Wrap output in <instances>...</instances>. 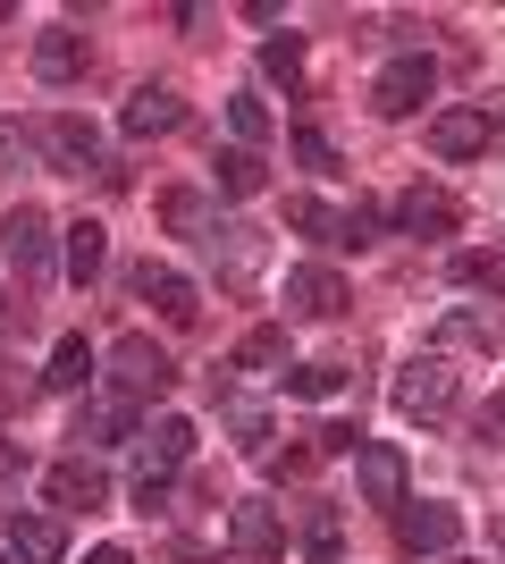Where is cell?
<instances>
[{"label": "cell", "mask_w": 505, "mask_h": 564, "mask_svg": "<svg viewBox=\"0 0 505 564\" xmlns=\"http://www.w3.org/2000/svg\"><path fill=\"white\" fill-rule=\"evenodd\" d=\"M455 362H447V354H413L405 371H396V413H405V422H447V413H455Z\"/></svg>", "instance_id": "6da1fadb"}, {"label": "cell", "mask_w": 505, "mask_h": 564, "mask_svg": "<svg viewBox=\"0 0 505 564\" xmlns=\"http://www.w3.org/2000/svg\"><path fill=\"white\" fill-rule=\"evenodd\" d=\"M438 94V68H430V51H405V59H387L380 76H371V110L380 118H413L421 101Z\"/></svg>", "instance_id": "7a4b0ae2"}, {"label": "cell", "mask_w": 505, "mask_h": 564, "mask_svg": "<svg viewBox=\"0 0 505 564\" xmlns=\"http://www.w3.org/2000/svg\"><path fill=\"white\" fill-rule=\"evenodd\" d=\"M110 379H119V397H168V388H177V362H168L161 346H152V337H135L127 329L119 346H110Z\"/></svg>", "instance_id": "3957f363"}, {"label": "cell", "mask_w": 505, "mask_h": 564, "mask_svg": "<svg viewBox=\"0 0 505 564\" xmlns=\"http://www.w3.org/2000/svg\"><path fill=\"white\" fill-rule=\"evenodd\" d=\"M34 152L51 161V177H94L101 169V135L85 127V118H68V110L34 127Z\"/></svg>", "instance_id": "277c9868"}, {"label": "cell", "mask_w": 505, "mask_h": 564, "mask_svg": "<svg viewBox=\"0 0 505 564\" xmlns=\"http://www.w3.org/2000/svg\"><path fill=\"white\" fill-rule=\"evenodd\" d=\"M0 253H9L18 286H43L51 279V219L34 212V203H18V212L0 219Z\"/></svg>", "instance_id": "5b68a950"}, {"label": "cell", "mask_w": 505, "mask_h": 564, "mask_svg": "<svg viewBox=\"0 0 505 564\" xmlns=\"http://www.w3.org/2000/svg\"><path fill=\"white\" fill-rule=\"evenodd\" d=\"M455 540H463V514L455 506H430V497H421V506H396V547H405V556H455Z\"/></svg>", "instance_id": "8992f818"}, {"label": "cell", "mask_w": 505, "mask_h": 564, "mask_svg": "<svg viewBox=\"0 0 505 564\" xmlns=\"http://www.w3.org/2000/svg\"><path fill=\"white\" fill-rule=\"evenodd\" d=\"M228 547L253 556V564H278V556H287V522H278V506H262V497L228 506Z\"/></svg>", "instance_id": "52a82bcc"}, {"label": "cell", "mask_w": 505, "mask_h": 564, "mask_svg": "<svg viewBox=\"0 0 505 564\" xmlns=\"http://www.w3.org/2000/svg\"><path fill=\"white\" fill-rule=\"evenodd\" d=\"M488 143H497V118L488 110H472V101H463V110H430V152L438 161H481Z\"/></svg>", "instance_id": "ba28073f"}, {"label": "cell", "mask_w": 505, "mask_h": 564, "mask_svg": "<svg viewBox=\"0 0 505 564\" xmlns=\"http://www.w3.org/2000/svg\"><path fill=\"white\" fill-rule=\"evenodd\" d=\"M127 286H135V295H144V304L161 312L168 329H186L194 312H202V295H194V279H186V270H168V261H135V279H127Z\"/></svg>", "instance_id": "9c48e42d"}, {"label": "cell", "mask_w": 505, "mask_h": 564, "mask_svg": "<svg viewBox=\"0 0 505 564\" xmlns=\"http://www.w3.org/2000/svg\"><path fill=\"white\" fill-rule=\"evenodd\" d=\"M68 438H76V455L85 447H119V438H144V430H135V397H85Z\"/></svg>", "instance_id": "30bf717a"}, {"label": "cell", "mask_w": 505, "mask_h": 564, "mask_svg": "<svg viewBox=\"0 0 505 564\" xmlns=\"http://www.w3.org/2000/svg\"><path fill=\"white\" fill-rule=\"evenodd\" d=\"M43 489H51V506H68V514H94L101 497H110V471H101L94 455H59V464L43 471Z\"/></svg>", "instance_id": "8fae6325"}, {"label": "cell", "mask_w": 505, "mask_h": 564, "mask_svg": "<svg viewBox=\"0 0 505 564\" xmlns=\"http://www.w3.org/2000/svg\"><path fill=\"white\" fill-rule=\"evenodd\" d=\"M202 253L219 261V279H228V286H253V279H262V261H270V245H262V228H244V219H219V236L202 245Z\"/></svg>", "instance_id": "7c38bea8"}, {"label": "cell", "mask_w": 505, "mask_h": 564, "mask_svg": "<svg viewBox=\"0 0 505 564\" xmlns=\"http://www.w3.org/2000/svg\"><path fill=\"white\" fill-rule=\"evenodd\" d=\"M287 312H295V321H337V312H345V279H337L329 261L287 270Z\"/></svg>", "instance_id": "4fadbf2b"}, {"label": "cell", "mask_w": 505, "mask_h": 564, "mask_svg": "<svg viewBox=\"0 0 505 564\" xmlns=\"http://www.w3.org/2000/svg\"><path fill=\"white\" fill-rule=\"evenodd\" d=\"M387 219H396L405 236H455V228H463L455 194H438V186H405L396 203H387Z\"/></svg>", "instance_id": "5bb4252c"}, {"label": "cell", "mask_w": 505, "mask_h": 564, "mask_svg": "<svg viewBox=\"0 0 505 564\" xmlns=\"http://www.w3.org/2000/svg\"><path fill=\"white\" fill-rule=\"evenodd\" d=\"M354 489H362V506H405V455L396 447H380V438H362V455H354Z\"/></svg>", "instance_id": "9a60e30c"}, {"label": "cell", "mask_w": 505, "mask_h": 564, "mask_svg": "<svg viewBox=\"0 0 505 564\" xmlns=\"http://www.w3.org/2000/svg\"><path fill=\"white\" fill-rule=\"evenodd\" d=\"M0 547L18 564H59L68 556V531H59V514H9L0 522Z\"/></svg>", "instance_id": "2e32d148"}, {"label": "cell", "mask_w": 505, "mask_h": 564, "mask_svg": "<svg viewBox=\"0 0 505 564\" xmlns=\"http://www.w3.org/2000/svg\"><path fill=\"white\" fill-rule=\"evenodd\" d=\"M438 354H505V321H497V312L455 304L447 321H438Z\"/></svg>", "instance_id": "e0dca14e"}, {"label": "cell", "mask_w": 505, "mask_h": 564, "mask_svg": "<svg viewBox=\"0 0 505 564\" xmlns=\"http://www.w3.org/2000/svg\"><path fill=\"white\" fill-rule=\"evenodd\" d=\"M295 547L312 564H337L345 547V514H337V497H304V514H295Z\"/></svg>", "instance_id": "ac0fdd59"}, {"label": "cell", "mask_w": 505, "mask_h": 564, "mask_svg": "<svg viewBox=\"0 0 505 564\" xmlns=\"http://www.w3.org/2000/svg\"><path fill=\"white\" fill-rule=\"evenodd\" d=\"M34 76H43V85H76V76H85V34H76V25L34 34Z\"/></svg>", "instance_id": "d6986e66"}, {"label": "cell", "mask_w": 505, "mask_h": 564, "mask_svg": "<svg viewBox=\"0 0 505 564\" xmlns=\"http://www.w3.org/2000/svg\"><path fill=\"white\" fill-rule=\"evenodd\" d=\"M177 118H186V101L168 94V85H135V94H127V135H177Z\"/></svg>", "instance_id": "ffe728a7"}, {"label": "cell", "mask_w": 505, "mask_h": 564, "mask_svg": "<svg viewBox=\"0 0 505 564\" xmlns=\"http://www.w3.org/2000/svg\"><path fill=\"white\" fill-rule=\"evenodd\" d=\"M186 464H194V422L186 413L144 422V471H186Z\"/></svg>", "instance_id": "44dd1931"}, {"label": "cell", "mask_w": 505, "mask_h": 564, "mask_svg": "<svg viewBox=\"0 0 505 564\" xmlns=\"http://www.w3.org/2000/svg\"><path fill=\"white\" fill-rule=\"evenodd\" d=\"M228 371H244V379H287V371H295V362H287V329H253V337H237Z\"/></svg>", "instance_id": "7402d4cb"}, {"label": "cell", "mask_w": 505, "mask_h": 564, "mask_svg": "<svg viewBox=\"0 0 505 564\" xmlns=\"http://www.w3.org/2000/svg\"><path fill=\"white\" fill-rule=\"evenodd\" d=\"M43 388H59V397H85V388H94V346H85V337H59V346H51V362H43Z\"/></svg>", "instance_id": "603a6c76"}, {"label": "cell", "mask_w": 505, "mask_h": 564, "mask_svg": "<svg viewBox=\"0 0 505 564\" xmlns=\"http://www.w3.org/2000/svg\"><path fill=\"white\" fill-rule=\"evenodd\" d=\"M161 228H177V236H202V245H211V236H219L211 194H194V186H168V194H161Z\"/></svg>", "instance_id": "cb8c5ba5"}, {"label": "cell", "mask_w": 505, "mask_h": 564, "mask_svg": "<svg viewBox=\"0 0 505 564\" xmlns=\"http://www.w3.org/2000/svg\"><path fill=\"white\" fill-rule=\"evenodd\" d=\"M287 228H304L312 245H329V253H345V212H329L320 194H295L287 203Z\"/></svg>", "instance_id": "d4e9b609"}, {"label": "cell", "mask_w": 505, "mask_h": 564, "mask_svg": "<svg viewBox=\"0 0 505 564\" xmlns=\"http://www.w3.org/2000/svg\"><path fill=\"white\" fill-rule=\"evenodd\" d=\"M59 261H68V279H76V286H94V279H101V261H110V245H101V228H94V219H76V228H68Z\"/></svg>", "instance_id": "484cf974"}, {"label": "cell", "mask_w": 505, "mask_h": 564, "mask_svg": "<svg viewBox=\"0 0 505 564\" xmlns=\"http://www.w3.org/2000/svg\"><path fill=\"white\" fill-rule=\"evenodd\" d=\"M211 169H219V194H262L270 186V161H262V152H244V143H228Z\"/></svg>", "instance_id": "4316f807"}, {"label": "cell", "mask_w": 505, "mask_h": 564, "mask_svg": "<svg viewBox=\"0 0 505 564\" xmlns=\"http://www.w3.org/2000/svg\"><path fill=\"white\" fill-rule=\"evenodd\" d=\"M219 413H228V430H237V447H244V455H270V413H262L253 397H228Z\"/></svg>", "instance_id": "83f0119b"}, {"label": "cell", "mask_w": 505, "mask_h": 564, "mask_svg": "<svg viewBox=\"0 0 505 564\" xmlns=\"http://www.w3.org/2000/svg\"><path fill=\"white\" fill-rule=\"evenodd\" d=\"M228 127H237L244 152H262V135H270V101H262V94H237V101H228Z\"/></svg>", "instance_id": "f1b7e54d"}, {"label": "cell", "mask_w": 505, "mask_h": 564, "mask_svg": "<svg viewBox=\"0 0 505 564\" xmlns=\"http://www.w3.org/2000/svg\"><path fill=\"white\" fill-rule=\"evenodd\" d=\"M262 76L295 94V85H304V43H295V34H287V43H262Z\"/></svg>", "instance_id": "f546056e"}, {"label": "cell", "mask_w": 505, "mask_h": 564, "mask_svg": "<svg viewBox=\"0 0 505 564\" xmlns=\"http://www.w3.org/2000/svg\"><path fill=\"white\" fill-rule=\"evenodd\" d=\"M287 388H295V397H337V388H345V371H337V362H295Z\"/></svg>", "instance_id": "4dcf8cb0"}, {"label": "cell", "mask_w": 505, "mask_h": 564, "mask_svg": "<svg viewBox=\"0 0 505 564\" xmlns=\"http://www.w3.org/2000/svg\"><path fill=\"white\" fill-rule=\"evenodd\" d=\"M34 388H43V371L25 379V371H9V362H0V422H9V413H25V404H34Z\"/></svg>", "instance_id": "1f68e13d"}, {"label": "cell", "mask_w": 505, "mask_h": 564, "mask_svg": "<svg viewBox=\"0 0 505 564\" xmlns=\"http://www.w3.org/2000/svg\"><path fill=\"white\" fill-rule=\"evenodd\" d=\"M168 489H177V471H144V464H135V514H161Z\"/></svg>", "instance_id": "d6a6232c"}, {"label": "cell", "mask_w": 505, "mask_h": 564, "mask_svg": "<svg viewBox=\"0 0 505 564\" xmlns=\"http://www.w3.org/2000/svg\"><path fill=\"white\" fill-rule=\"evenodd\" d=\"M380 236V203H345V253H362Z\"/></svg>", "instance_id": "836d02e7"}, {"label": "cell", "mask_w": 505, "mask_h": 564, "mask_svg": "<svg viewBox=\"0 0 505 564\" xmlns=\"http://www.w3.org/2000/svg\"><path fill=\"white\" fill-rule=\"evenodd\" d=\"M295 161L304 169H337V143L320 135V127H295Z\"/></svg>", "instance_id": "e575fe53"}, {"label": "cell", "mask_w": 505, "mask_h": 564, "mask_svg": "<svg viewBox=\"0 0 505 564\" xmlns=\"http://www.w3.org/2000/svg\"><path fill=\"white\" fill-rule=\"evenodd\" d=\"M455 279H463V286H505V261H497V253H463Z\"/></svg>", "instance_id": "d590c367"}, {"label": "cell", "mask_w": 505, "mask_h": 564, "mask_svg": "<svg viewBox=\"0 0 505 564\" xmlns=\"http://www.w3.org/2000/svg\"><path fill=\"white\" fill-rule=\"evenodd\" d=\"M25 152H34V135H18V127H0V177H9V169H18Z\"/></svg>", "instance_id": "8d00e7d4"}, {"label": "cell", "mask_w": 505, "mask_h": 564, "mask_svg": "<svg viewBox=\"0 0 505 564\" xmlns=\"http://www.w3.org/2000/svg\"><path fill=\"white\" fill-rule=\"evenodd\" d=\"M481 438H497V447H505V388L481 404Z\"/></svg>", "instance_id": "74e56055"}, {"label": "cell", "mask_w": 505, "mask_h": 564, "mask_svg": "<svg viewBox=\"0 0 505 564\" xmlns=\"http://www.w3.org/2000/svg\"><path fill=\"white\" fill-rule=\"evenodd\" d=\"M161 564H211V547H194V540H177V547H161Z\"/></svg>", "instance_id": "f35d334b"}, {"label": "cell", "mask_w": 505, "mask_h": 564, "mask_svg": "<svg viewBox=\"0 0 505 564\" xmlns=\"http://www.w3.org/2000/svg\"><path fill=\"white\" fill-rule=\"evenodd\" d=\"M9 480H25V455L9 447V438H0V489H9Z\"/></svg>", "instance_id": "ab89813d"}, {"label": "cell", "mask_w": 505, "mask_h": 564, "mask_svg": "<svg viewBox=\"0 0 505 564\" xmlns=\"http://www.w3.org/2000/svg\"><path fill=\"white\" fill-rule=\"evenodd\" d=\"M85 564H135V556H127V547H94Z\"/></svg>", "instance_id": "60d3db41"}, {"label": "cell", "mask_w": 505, "mask_h": 564, "mask_svg": "<svg viewBox=\"0 0 505 564\" xmlns=\"http://www.w3.org/2000/svg\"><path fill=\"white\" fill-rule=\"evenodd\" d=\"M0 564H18V556H9V547H0Z\"/></svg>", "instance_id": "b9f144b4"}, {"label": "cell", "mask_w": 505, "mask_h": 564, "mask_svg": "<svg viewBox=\"0 0 505 564\" xmlns=\"http://www.w3.org/2000/svg\"><path fill=\"white\" fill-rule=\"evenodd\" d=\"M447 564H472V556H447Z\"/></svg>", "instance_id": "7bdbcfd3"}, {"label": "cell", "mask_w": 505, "mask_h": 564, "mask_svg": "<svg viewBox=\"0 0 505 564\" xmlns=\"http://www.w3.org/2000/svg\"><path fill=\"white\" fill-rule=\"evenodd\" d=\"M0 321H9V304H0Z\"/></svg>", "instance_id": "ee69618b"}]
</instances>
